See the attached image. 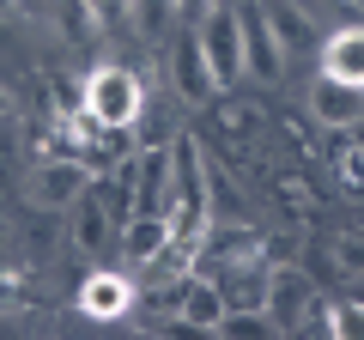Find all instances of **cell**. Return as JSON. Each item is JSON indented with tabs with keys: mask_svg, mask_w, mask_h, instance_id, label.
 Listing matches in <instances>:
<instances>
[{
	"mask_svg": "<svg viewBox=\"0 0 364 340\" xmlns=\"http://www.w3.org/2000/svg\"><path fill=\"white\" fill-rule=\"evenodd\" d=\"M170 183H176L170 146H152V152H140V183H134V213H170Z\"/></svg>",
	"mask_w": 364,
	"mask_h": 340,
	"instance_id": "cell-13",
	"label": "cell"
},
{
	"mask_svg": "<svg viewBox=\"0 0 364 340\" xmlns=\"http://www.w3.org/2000/svg\"><path fill=\"white\" fill-rule=\"evenodd\" d=\"M134 280L122 274V267H97V274L79 280V310L91 316V322H122V316L134 310Z\"/></svg>",
	"mask_w": 364,
	"mask_h": 340,
	"instance_id": "cell-8",
	"label": "cell"
},
{
	"mask_svg": "<svg viewBox=\"0 0 364 340\" xmlns=\"http://www.w3.org/2000/svg\"><path fill=\"white\" fill-rule=\"evenodd\" d=\"M261 6H267V25H273V37H279V49H286V61L316 49V25H310L304 6H291V0H261Z\"/></svg>",
	"mask_w": 364,
	"mask_h": 340,
	"instance_id": "cell-15",
	"label": "cell"
},
{
	"mask_svg": "<svg viewBox=\"0 0 364 340\" xmlns=\"http://www.w3.org/2000/svg\"><path fill=\"white\" fill-rule=\"evenodd\" d=\"M85 116H97L104 128H134V122L146 116V85L134 67H91L85 73Z\"/></svg>",
	"mask_w": 364,
	"mask_h": 340,
	"instance_id": "cell-2",
	"label": "cell"
},
{
	"mask_svg": "<svg viewBox=\"0 0 364 340\" xmlns=\"http://www.w3.org/2000/svg\"><path fill=\"white\" fill-rule=\"evenodd\" d=\"M195 37H200V55H207L213 79H219V85H237V79H243V13L219 0V6L195 25Z\"/></svg>",
	"mask_w": 364,
	"mask_h": 340,
	"instance_id": "cell-3",
	"label": "cell"
},
{
	"mask_svg": "<svg viewBox=\"0 0 364 340\" xmlns=\"http://www.w3.org/2000/svg\"><path fill=\"white\" fill-rule=\"evenodd\" d=\"M200 249H213V255H219V262H255L261 249V231L255 225H243V219H219V225H207V231H200Z\"/></svg>",
	"mask_w": 364,
	"mask_h": 340,
	"instance_id": "cell-16",
	"label": "cell"
},
{
	"mask_svg": "<svg viewBox=\"0 0 364 340\" xmlns=\"http://www.w3.org/2000/svg\"><path fill=\"white\" fill-rule=\"evenodd\" d=\"M225 286L207 274H182V298H176V328H195V334H219L225 322Z\"/></svg>",
	"mask_w": 364,
	"mask_h": 340,
	"instance_id": "cell-9",
	"label": "cell"
},
{
	"mask_svg": "<svg viewBox=\"0 0 364 340\" xmlns=\"http://www.w3.org/2000/svg\"><path fill=\"white\" fill-rule=\"evenodd\" d=\"M116 213H109V201H104V183L91 176V188L67 207V243L79 249V255H104L109 243H116Z\"/></svg>",
	"mask_w": 364,
	"mask_h": 340,
	"instance_id": "cell-5",
	"label": "cell"
},
{
	"mask_svg": "<svg viewBox=\"0 0 364 340\" xmlns=\"http://www.w3.org/2000/svg\"><path fill=\"white\" fill-rule=\"evenodd\" d=\"M31 304V274L25 267H0V310H18Z\"/></svg>",
	"mask_w": 364,
	"mask_h": 340,
	"instance_id": "cell-24",
	"label": "cell"
},
{
	"mask_svg": "<svg viewBox=\"0 0 364 340\" xmlns=\"http://www.w3.org/2000/svg\"><path fill=\"white\" fill-rule=\"evenodd\" d=\"M61 25H67V37H73V43H85V37L104 31V18H97L91 0H61Z\"/></svg>",
	"mask_w": 364,
	"mask_h": 340,
	"instance_id": "cell-20",
	"label": "cell"
},
{
	"mask_svg": "<svg viewBox=\"0 0 364 340\" xmlns=\"http://www.w3.org/2000/svg\"><path fill=\"white\" fill-rule=\"evenodd\" d=\"M219 334H231V340H273V334H279V322H273L261 304H237V310H225Z\"/></svg>",
	"mask_w": 364,
	"mask_h": 340,
	"instance_id": "cell-18",
	"label": "cell"
},
{
	"mask_svg": "<svg viewBox=\"0 0 364 340\" xmlns=\"http://www.w3.org/2000/svg\"><path fill=\"white\" fill-rule=\"evenodd\" d=\"M304 328H322L328 340H364V298H334V304L316 298V310H310Z\"/></svg>",
	"mask_w": 364,
	"mask_h": 340,
	"instance_id": "cell-17",
	"label": "cell"
},
{
	"mask_svg": "<svg viewBox=\"0 0 364 340\" xmlns=\"http://www.w3.org/2000/svg\"><path fill=\"white\" fill-rule=\"evenodd\" d=\"M85 188H91L85 158H37V170H31V207H73Z\"/></svg>",
	"mask_w": 364,
	"mask_h": 340,
	"instance_id": "cell-7",
	"label": "cell"
},
{
	"mask_svg": "<svg viewBox=\"0 0 364 340\" xmlns=\"http://www.w3.org/2000/svg\"><path fill=\"white\" fill-rule=\"evenodd\" d=\"M279 201H286V207L298 213V219H310V213H316V195L298 183V176H279Z\"/></svg>",
	"mask_w": 364,
	"mask_h": 340,
	"instance_id": "cell-26",
	"label": "cell"
},
{
	"mask_svg": "<svg viewBox=\"0 0 364 340\" xmlns=\"http://www.w3.org/2000/svg\"><path fill=\"white\" fill-rule=\"evenodd\" d=\"M18 13V0H0V18H13Z\"/></svg>",
	"mask_w": 364,
	"mask_h": 340,
	"instance_id": "cell-30",
	"label": "cell"
},
{
	"mask_svg": "<svg viewBox=\"0 0 364 340\" xmlns=\"http://www.w3.org/2000/svg\"><path fill=\"white\" fill-rule=\"evenodd\" d=\"M334 267H340V274H352V280L364 274V231H340L334 237Z\"/></svg>",
	"mask_w": 364,
	"mask_h": 340,
	"instance_id": "cell-22",
	"label": "cell"
},
{
	"mask_svg": "<svg viewBox=\"0 0 364 340\" xmlns=\"http://www.w3.org/2000/svg\"><path fill=\"white\" fill-rule=\"evenodd\" d=\"M328 158H334V170H340V183H346V188H364V146L340 140Z\"/></svg>",
	"mask_w": 364,
	"mask_h": 340,
	"instance_id": "cell-23",
	"label": "cell"
},
{
	"mask_svg": "<svg viewBox=\"0 0 364 340\" xmlns=\"http://www.w3.org/2000/svg\"><path fill=\"white\" fill-rule=\"evenodd\" d=\"M322 73L346 79V85L364 92V25H346V31H334V37L322 43Z\"/></svg>",
	"mask_w": 364,
	"mask_h": 340,
	"instance_id": "cell-14",
	"label": "cell"
},
{
	"mask_svg": "<svg viewBox=\"0 0 364 340\" xmlns=\"http://www.w3.org/2000/svg\"><path fill=\"white\" fill-rule=\"evenodd\" d=\"M116 243H122L116 255L128 267H152L158 255H164V243H170V219L164 213H134V219L116 231Z\"/></svg>",
	"mask_w": 364,
	"mask_h": 340,
	"instance_id": "cell-12",
	"label": "cell"
},
{
	"mask_svg": "<svg viewBox=\"0 0 364 340\" xmlns=\"http://www.w3.org/2000/svg\"><path fill=\"white\" fill-rule=\"evenodd\" d=\"M61 213H67V207H37V213H31V225H25V243L37 249V255H49V249H55V243L67 237Z\"/></svg>",
	"mask_w": 364,
	"mask_h": 340,
	"instance_id": "cell-19",
	"label": "cell"
},
{
	"mask_svg": "<svg viewBox=\"0 0 364 340\" xmlns=\"http://www.w3.org/2000/svg\"><path fill=\"white\" fill-rule=\"evenodd\" d=\"M170 13H176V0H134V25H140L146 37H158Z\"/></svg>",
	"mask_w": 364,
	"mask_h": 340,
	"instance_id": "cell-25",
	"label": "cell"
},
{
	"mask_svg": "<svg viewBox=\"0 0 364 340\" xmlns=\"http://www.w3.org/2000/svg\"><path fill=\"white\" fill-rule=\"evenodd\" d=\"M0 116H13V85H0Z\"/></svg>",
	"mask_w": 364,
	"mask_h": 340,
	"instance_id": "cell-29",
	"label": "cell"
},
{
	"mask_svg": "<svg viewBox=\"0 0 364 340\" xmlns=\"http://www.w3.org/2000/svg\"><path fill=\"white\" fill-rule=\"evenodd\" d=\"M49 85H55V116H85V79L55 73Z\"/></svg>",
	"mask_w": 364,
	"mask_h": 340,
	"instance_id": "cell-21",
	"label": "cell"
},
{
	"mask_svg": "<svg viewBox=\"0 0 364 340\" xmlns=\"http://www.w3.org/2000/svg\"><path fill=\"white\" fill-rule=\"evenodd\" d=\"M237 13H243V73L261 79V85H279L286 49H279V37H273V25H267V6H261V0H243Z\"/></svg>",
	"mask_w": 364,
	"mask_h": 340,
	"instance_id": "cell-6",
	"label": "cell"
},
{
	"mask_svg": "<svg viewBox=\"0 0 364 340\" xmlns=\"http://www.w3.org/2000/svg\"><path fill=\"white\" fill-rule=\"evenodd\" d=\"M170 85H176V97H188V104H207V97L219 92V79H213L195 31H182V43L170 49Z\"/></svg>",
	"mask_w": 364,
	"mask_h": 340,
	"instance_id": "cell-11",
	"label": "cell"
},
{
	"mask_svg": "<svg viewBox=\"0 0 364 340\" xmlns=\"http://www.w3.org/2000/svg\"><path fill=\"white\" fill-rule=\"evenodd\" d=\"M91 6H97L104 31H122V25H134V0H91Z\"/></svg>",
	"mask_w": 364,
	"mask_h": 340,
	"instance_id": "cell-27",
	"label": "cell"
},
{
	"mask_svg": "<svg viewBox=\"0 0 364 340\" xmlns=\"http://www.w3.org/2000/svg\"><path fill=\"white\" fill-rule=\"evenodd\" d=\"M170 164H176V183H170V231L182 237H200L213 225V201H207V152H200V140H188L182 134L176 146H170Z\"/></svg>",
	"mask_w": 364,
	"mask_h": 340,
	"instance_id": "cell-1",
	"label": "cell"
},
{
	"mask_svg": "<svg viewBox=\"0 0 364 340\" xmlns=\"http://www.w3.org/2000/svg\"><path fill=\"white\" fill-rule=\"evenodd\" d=\"M213 6H219V0H176V18H182V25H200Z\"/></svg>",
	"mask_w": 364,
	"mask_h": 340,
	"instance_id": "cell-28",
	"label": "cell"
},
{
	"mask_svg": "<svg viewBox=\"0 0 364 340\" xmlns=\"http://www.w3.org/2000/svg\"><path fill=\"white\" fill-rule=\"evenodd\" d=\"M310 116L322 122V128H334V134H352V128L364 122V92H358V85H346V79L316 73V85H310Z\"/></svg>",
	"mask_w": 364,
	"mask_h": 340,
	"instance_id": "cell-10",
	"label": "cell"
},
{
	"mask_svg": "<svg viewBox=\"0 0 364 340\" xmlns=\"http://www.w3.org/2000/svg\"><path fill=\"white\" fill-rule=\"evenodd\" d=\"M310 310H316V280L304 274V267H291V262H273V274H267V316L279 322V334H298V328L310 322Z\"/></svg>",
	"mask_w": 364,
	"mask_h": 340,
	"instance_id": "cell-4",
	"label": "cell"
}]
</instances>
